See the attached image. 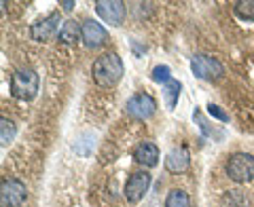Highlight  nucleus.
I'll return each mask as SVG.
<instances>
[{
  "label": "nucleus",
  "instance_id": "obj_1",
  "mask_svg": "<svg viewBox=\"0 0 254 207\" xmlns=\"http://www.w3.org/2000/svg\"><path fill=\"white\" fill-rule=\"evenodd\" d=\"M91 74L100 87H113L123 76V61L117 53H104L93 61Z\"/></svg>",
  "mask_w": 254,
  "mask_h": 207
},
{
  "label": "nucleus",
  "instance_id": "obj_2",
  "mask_svg": "<svg viewBox=\"0 0 254 207\" xmlns=\"http://www.w3.org/2000/svg\"><path fill=\"white\" fill-rule=\"evenodd\" d=\"M11 93L13 98L30 102L38 93V74L32 68H21L11 76Z\"/></svg>",
  "mask_w": 254,
  "mask_h": 207
},
{
  "label": "nucleus",
  "instance_id": "obj_3",
  "mask_svg": "<svg viewBox=\"0 0 254 207\" xmlns=\"http://www.w3.org/2000/svg\"><path fill=\"white\" fill-rule=\"evenodd\" d=\"M227 176L237 184H246L254 178V156L246 153H235L227 161Z\"/></svg>",
  "mask_w": 254,
  "mask_h": 207
},
{
  "label": "nucleus",
  "instance_id": "obj_4",
  "mask_svg": "<svg viewBox=\"0 0 254 207\" xmlns=\"http://www.w3.org/2000/svg\"><path fill=\"white\" fill-rule=\"evenodd\" d=\"M190 70L197 78L201 81H218V78L225 74V68L218 59L210 57V55H195L190 59Z\"/></svg>",
  "mask_w": 254,
  "mask_h": 207
},
{
  "label": "nucleus",
  "instance_id": "obj_5",
  "mask_svg": "<svg viewBox=\"0 0 254 207\" xmlns=\"http://www.w3.org/2000/svg\"><path fill=\"white\" fill-rule=\"evenodd\" d=\"M28 197V188L21 180L9 178L2 182V190H0V205L2 207H21Z\"/></svg>",
  "mask_w": 254,
  "mask_h": 207
},
{
  "label": "nucleus",
  "instance_id": "obj_6",
  "mask_svg": "<svg viewBox=\"0 0 254 207\" xmlns=\"http://www.w3.org/2000/svg\"><path fill=\"white\" fill-rule=\"evenodd\" d=\"M125 110H127L129 116L140 118V121H146V118H150L155 114L157 102H155L153 95H148V93H136L133 98L127 100Z\"/></svg>",
  "mask_w": 254,
  "mask_h": 207
},
{
  "label": "nucleus",
  "instance_id": "obj_7",
  "mask_svg": "<svg viewBox=\"0 0 254 207\" xmlns=\"http://www.w3.org/2000/svg\"><path fill=\"white\" fill-rule=\"evenodd\" d=\"M148 188H150V173L136 171V173H131L129 180L125 182L123 197L129 203H140L142 199H144V195L148 193Z\"/></svg>",
  "mask_w": 254,
  "mask_h": 207
},
{
  "label": "nucleus",
  "instance_id": "obj_8",
  "mask_svg": "<svg viewBox=\"0 0 254 207\" xmlns=\"http://www.w3.org/2000/svg\"><path fill=\"white\" fill-rule=\"evenodd\" d=\"M60 15L58 13H53L49 15V17H45L41 21H36L34 26L30 28V36H32V41H38V43H47V41H51V38H55L62 32L60 28Z\"/></svg>",
  "mask_w": 254,
  "mask_h": 207
},
{
  "label": "nucleus",
  "instance_id": "obj_9",
  "mask_svg": "<svg viewBox=\"0 0 254 207\" xmlns=\"http://www.w3.org/2000/svg\"><path fill=\"white\" fill-rule=\"evenodd\" d=\"M95 11L110 26H121L125 19V4L121 0H98L95 2Z\"/></svg>",
  "mask_w": 254,
  "mask_h": 207
},
{
  "label": "nucleus",
  "instance_id": "obj_10",
  "mask_svg": "<svg viewBox=\"0 0 254 207\" xmlns=\"http://www.w3.org/2000/svg\"><path fill=\"white\" fill-rule=\"evenodd\" d=\"M83 41L89 49H98V47H102L108 41V32L102 28V23L87 19L83 21Z\"/></svg>",
  "mask_w": 254,
  "mask_h": 207
},
{
  "label": "nucleus",
  "instance_id": "obj_11",
  "mask_svg": "<svg viewBox=\"0 0 254 207\" xmlns=\"http://www.w3.org/2000/svg\"><path fill=\"white\" fill-rule=\"evenodd\" d=\"M189 163H190V155L185 146H176L172 148L168 156H165V169L170 173H182L189 169Z\"/></svg>",
  "mask_w": 254,
  "mask_h": 207
},
{
  "label": "nucleus",
  "instance_id": "obj_12",
  "mask_svg": "<svg viewBox=\"0 0 254 207\" xmlns=\"http://www.w3.org/2000/svg\"><path fill=\"white\" fill-rule=\"evenodd\" d=\"M133 158L144 167H155L159 163V148L153 142H140L133 150Z\"/></svg>",
  "mask_w": 254,
  "mask_h": 207
},
{
  "label": "nucleus",
  "instance_id": "obj_13",
  "mask_svg": "<svg viewBox=\"0 0 254 207\" xmlns=\"http://www.w3.org/2000/svg\"><path fill=\"white\" fill-rule=\"evenodd\" d=\"M220 207H250V201L242 190H227L220 199Z\"/></svg>",
  "mask_w": 254,
  "mask_h": 207
},
{
  "label": "nucleus",
  "instance_id": "obj_14",
  "mask_svg": "<svg viewBox=\"0 0 254 207\" xmlns=\"http://www.w3.org/2000/svg\"><path fill=\"white\" fill-rule=\"evenodd\" d=\"M78 38H83V26H78L76 21H66L62 26V32H60V41L64 43H76Z\"/></svg>",
  "mask_w": 254,
  "mask_h": 207
},
{
  "label": "nucleus",
  "instance_id": "obj_15",
  "mask_svg": "<svg viewBox=\"0 0 254 207\" xmlns=\"http://www.w3.org/2000/svg\"><path fill=\"white\" fill-rule=\"evenodd\" d=\"M180 89H182V85L178 81H174V78H172L170 83H165V87H163V98H165V106H168V110H174V106H176Z\"/></svg>",
  "mask_w": 254,
  "mask_h": 207
},
{
  "label": "nucleus",
  "instance_id": "obj_16",
  "mask_svg": "<svg viewBox=\"0 0 254 207\" xmlns=\"http://www.w3.org/2000/svg\"><path fill=\"white\" fill-rule=\"evenodd\" d=\"M165 207H190V199L185 190L174 188L168 193V197H165Z\"/></svg>",
  "mask_w": 254,
  "mask_h": 207
},
{
  "label": "nucleus",
  "instance_id": "obj_17",
  "mask_svg": "<svg viewBox=\"0 0 254 207\" xmlns=\"http://www.w3.org/2000/svg\"><path fill=\"white\" fill-rule=\"evenodd\" d=\"M233 11L240 19L254 21V0H240V2L233 4Z\"/></svg>",
  "mask_w": 254,
  "mask_h": 207
},
{
  "label": "nucleus",
  "instance_id": "obj_18",
  "mask_svg": "<svg viewBox=\"0 0 254 207\" xmlns=\"http://www.w3.org/2000/svg\"><path fill=\"white\" fill-rule=\"evenodd\" d=\"M195 121L199 123L203 135H208V138H216V140H220V138H222V131H214V127H210V125H208V121H205V118L201 116L199 110H195Z\"/></svg>",
  "mask_w": 254,
  "mask_h": 207
},
{
  "label": "nucleus",
  "instance_id": "obj_19",
  "mask_svg": "<svg viewBox=\"0 0 254 207\" xmlns=\"http://www.w3.org/2000/svg\"><path fill=\"white\" fill-rule=\"evenodd\" d=\"M0 129H2V135H0V140H2V146H6L9 142H13L15 138V125L11 121H6V118H2L0 121Z\"/></svg>",
  "mask_w": 254,
  "mask_h": 207
},
{
  "label": "nucleus",
  "instance_id": "obj_20",
  "mask_svg": "<svg viewBox=\"0 0 254 207\" xmlns=\"http://www.w3.org/2000/svg\"><path fill=\"white\" fill-rule=\"evenodd\" d=\"M150 78H153L155 83H170L172 76H170V68L168 66H157L153 70V74H150Z\"/></svg>",
  "mask_w": 254,
  "mask_h": 207
},
{
  "label": "nucleus",
  "instance_id": "obj_21",
  "mask_svg": "<svg viewBox=\"0 0 254 207\" xmlns=\"http://www.w3.org/2000/svg\"><path fill=\"white\" fill-rule=\"evenodd\" d=\"M208 114L214 116V118H218V121H222V123H227V121H229V114H227L220 106H216V104H212V102L208 104Z\"/></svg>",
  "mask_w": 254,
  "mask_h": 207
},
{
  "label": "nucleus",
  "instance_id": "obj_22",
  "mask_svg": "<svg viewBox=\"0 0 254 207\" xmlns=\"http://www.w3.org/2000/svg\"><path fill=\"white\" fill-rule=\"evenodd\" d=\"M60 6H62V9L66 11V13H70V11L74 9V2H72V0H64V2H60Z\"/></svg>",
  "mask_w": 254,
  "mask_h": 207
}]
</instances>
